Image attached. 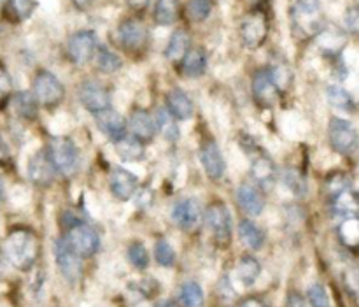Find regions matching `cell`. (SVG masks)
<instances>
[{"mask_svg":"<svg viewBox=\"0 0 359 307\" xmlns=\"http://www.w3.org/2000/svg\"><path fill=\"white\" fill-rule=\"evenodd\" d=\"M189 34L186 30H175L172 34L170 41H168L167 49H165V56H167L170 62H181L184 58V55L189 49Z\"/></svg>","mask_w":359,"mask_h":307,"instance_id":"484cf974","label":"cell"},{"mask_svg":"<svg viewBox=\"0 0 359 307\" xmlns=\"http://www.w3.org/2000/svg\"><path fill=\"white\" fill-rule=\"evenodd\" d=\"M269 18L263 11H252L244 18L241 25V37L248 48L256 49L269 37Z\"/></svg>","mask_w":359,"mask_h":307,"instance_id":"8992f818","label":"cell"},{"mask_svg":"<svg viewBox=\"0 0 359 307\" xmlns=\"http://www.w3.org/2000/svg\"><path fill=\"white\" fill-rule=\"evenodd\" d=\"M238 307H269V306H266L263 301H259V299L249 297V299H244V301L238 304Z\"/></svg>","mask_w":359,"mask_h":307,"instance_id":"bcb514c9","label":"cell"},{"mask_svg":"<svg viewBox=\"0 0 359 307\" xmlns=\"http://www.w3.org/2000/svg\"><path fill=\"white\" fill-rule=\"evenodd\" d=\"M154 259L160 266L163 267H172L175 263V252L170 246V242L160 239V241L154 244Z\"/></svg>","mask_w":359,"mask_h":307,"instance_id":"8d00e7d4","label":"cell"},{"mask_svg":"<svg viewBox=\"0 0 359 307\" xmlns=\"http://www.w3.org/2000/svg\"><path fill=\"white\" fill-rule=\"evenodd\" d=\"M200 162H202V167L205 171V174L209 176L212 181H217L224 176V158L221 153L219 146H217L214 141H205L200 148Z\"/></svg>","mask_w":359,"mask_h":307,"instance_id":"5bb4252c","label":"cell"},{"mask_svg":"<svg viewBox=\"0 0 359 307\" xmlns=\"http://www.w3.org/2000/svg\"><path fill=\"white\" fill-rule=\"evenodd\" d=\"M179 302L182 307H203V290L196 281H186L179 290Z\"/></svg>","mask_w":359,"mask_h":307,"instance_id":"4dcf8cb0","label":"cell"},{"mask_svg":"<svg viewBox=\"0 0 359 307\" xmlns=\"http://www.w3.org/2000/svg\"><path fill=\"white\" fill-rule=\"evenodd\" d=\"M95 49H97V35L91 30L77 32L69 39V44H67L69 58L76 65H84L86 62H90L93 58Z\"/></svg>","mask_w":359,"mask_h":307,"instance_id":"8fae6325","label":"cell"},{"mask_svg":"<svg viewBox=\"0 0 359 307\" xmlns=\"http://www.w3.org/2000/svg\"><path fill=\"white\" fill-rule=\"evenodd\" d=\"M37 104L39 102L35 100V97H32L28 91H20L13 98L14 111H16L18 116L25 119H34L37 116Z\"/></svg>","mask_w":359,"mask_h":307,"instance_id":"1f68e13d","label":"cell"},{"mask_svg":"<svg viewBox=\"0 0 359 307\" xmlns=\"http://www.w3.org/2000/svg\"><path fill=\"white\" fill-rule=\"evenodd\" d=\"M284 179V185L298 197H304L307 193V181L305 178L302 176V172H298L297 169H286L283 174Z\"/></svg>","mask_w":359,"mask_h":307,"instance_id":"e575fe53","label":"cell"},{"mask_svg":"<svg viewBox=\"0 0 359 307\" xmlns=\"http://www.w3.org/2000/svg\"><path fill=\"white\" fill-rule=\"evenodd\" d=\"M48 157L51 160L53 167L63 176H72L77 169L79 155L77 148L69 137H53L48 144Z\"/></svg>","mask_w":359,"mask_h":307,"instance_id":"277c9868","label":"cell"},{"mask_svg":"<svg viewBox=\"0 0 359 307\" xmlns=\"http://www.w3.org/2000/svg\"><path fill=\"white\" fill-rule=\"evenodd\" d=\"M95 62H97V67L105 74L116 72V70L121 69V60L116 53L109 51L107 48H98L97 53H95Z\"/></svg>","mask_w":359,"mask_h":307,"instance_id":"836d02e7","label":"cell"},{"mask_svg":"<svg viewBox=\"0 0 359 307\" xmlns=\"http://www.w3.org/2000/svg\"><path fill=\"white\" fill-rule=\"evenodd\" d=\"M153 307H177V304L174 301H170V299H165V301L156 302Z\"/></svg>","mask_w":359,"mask_h":307,"instance_id":"c3c4849f","label":"cell"},{"mask_svg":"<svg viewBox=\"0 0 359 307\" xmlns=\"http://www.w3.org/2000/svg\"><path fill=\"white\" fill-rule=\"evenodd\" d=\"M74 4H76L77 7H79V9H88V7L91 6V0H74Z\"/></svg>","mask_w":359,"mask_h":307,"instance_id":"681fc988","label":"cell"},{"mask_svg":"<svg viewBox=\"0 0 359 307\" xmlns=\"http://www.w3.org/2000/svg\"><path fill=\"white\" fill-rule=\"evenodd\" d=\"M328 137L333 150H335L337 153L342 155L351 153L358 144L356 129L353 126V123H349L347 119L342 118H333L332 122H330Z\"/></svg>","mask_w":359,"mask_h":307,"instance_id":"ba28073f","label":"cell"},{"mask_svg":"<svg viewBox=\"0 0 359 307\" xmlns=\"http://www.w3.org/2000/svg\"><path fill=\"white\" fill-rule=\"evenodd\" d=\"M147 2H149V0H126V4H128L130 7H133V9H142V7L147 6Z\"/></svg>","mask_w":359,"mask_h":307,"instance_id":"7dc6e473","label":"cell"},{"mask_svg":"<svg viewBox=\"0 0 359 307\" xmlns=\"http://www.w3.org/2000/svg\"><path fill=\"white\" fill-rule=\"evenodd\" d=\"M205 221L217 244L228 246L231 239V218L223 202H212L207 207Z\"/></svg>","mask_w":359,"mask_h":307,"instance_id":"52a82bcc","label":"cell"},{"mask_svg":"<svg viewBox=\"0 0 359 307\" xmlns=\"http://www.w3.org/2000/svg\"><path fill=\"white\" fill-rule=\"evenodd\" d=\"M328 188H330V193H332V197L340 192H346V190H349V179H347L344 174L333 176V178L328 181Z\"/></svg>","mask_w":359,"mask_h":307,"instance_id":"b9f144b4","label":"cell"},{"mask_svg":"<svg viewBox=\"0 0 359 307\" xmlns=\"http://www.w3.org/2000/svg\"><path fill=\"white\" fill-rule=\"evenodd\" d=\"M79 100L93 115L111 107V95L98 81H84L79 86Z\"/></svg>","mask_w":359,"mask_h":307,"instance_id":"7c38bea8","label":"cell"},{"mask_svg":"<svg viewBox=\"0 0 359 307\" xmlns=\"http://www.w3.org/2000/svg\"><path fill=\"white\" fill-rule=\"evenodd\" d=\"M65 241L81 259H90L100 248V237L95 232V228L83 223V221L74 220V218L67 223Z\"/></svg>","mask_w":359,"mask_h":307,"instance_id":"7a4b0ae2","label":"cell"},{"mask_svg":"<svg viewBox=\"0 0 359 307\" xmlns=\"http://www.w3.org/2000/svg\"><path fill=\"white\" fill-rule=\"evenodd\" d=\"M63 95H65L63 84L60 83L55 74L41 70L34 77V97L39 104L46 105V107H55L62 102Z\"/></svg>","mask_w":359,"mask_h":307,"instance_id":"5b68a950","label":"cell"},{"mask_svg":"<svg viewBox=\"0 0 359 307\" xmlns=\"http://www.w3.org/2000/svg\"><path fill=\"white\" fill-rule=\"evenodd\" d=\"M130 130L140 143H149V141H153L154 133H156L154 122L142 109H135L132 112V116H130Z\"/></svg>","mask_w":359,"mask_h":307,"instance_id":"ffe728a7","label":"cell"},{"mask_svg":"<svg viewBox=\"0 0 359 307\" xmlns=\"http://www.w3.org/2000/svg\"><path fill=\"white\" fill-rule=\"evenodd\" d=\"M35 9V0H9V11L16 20H27Z\"/></svg>","mask_w":359,"mask_h":307,"instance_id":"ab89813d","label":"cell"},{"mask_svg":"<svg viewBox=\"0 0 359 307\" xmlns=\"http://www.w3.org/2000/svg\"><path fill=\"white\" fill-rule=\"evenodd\" d=\"M339 239L347 249L358 252L359 249V216H347L342 218L339 228Z\"/></svg>","mask_w":359,"mask_h":307,"instance_id":"d4e9b609","label":"cell"},{"mask_svg":"<svg viewBox=\"0 0 359 307\" xmlns=\"http://www.w3.org/2000/svg\"><path fill=\"white\" fill-rule=\"evenodd\" d=\"M286 307H307V304H305V299L302 297L300 294H297V292H293V294L287 295Z\"/></svg>","mask_w":359,"mask_h":307,"instance_id":"ee69618b","label":"cell"},{"mask_svg":"<svg viewBox=\"0 0 359 307\" xmlns=\"http://www.w3.org/2000/svg\"><path fill=\"white\" fill-rule=\"evenodd\" d=\"M4 200V183H2V179H0V202H2Z\"/></svg>","mask_w":359,"mask_h":307,"instance_id":"f907efd6","label":"cell"},{"mask_svg":"<svg viewBox=\"0 0 359 307\" xmlns=\"http://www.w3.org/2000/svg\"><path fill=\"white\" fill-rule=\"evenodd\" d=\"M128 260L137 269H146L149 266V253L144 248L142 242H132L128 248Z\"/></svg>","mask_w":359,"mask_h":307,"instance_id":"74e56055","label":"cell"},{"mask_svg":"<svg viewBox=\"0 0 359 307\" xmlns=\"http://www.w3.org/2000/svg\"><path fill=\"white\" fill-rule=\"evenodd\" d=\"M346 25L353 34L359 35V6L351 7L346 13Z\"/></svg>","mask_w":359,"mask_h":307,"instance_id":"7bdbcfd3","label":"cell"},{"mask_svg":"<svg viewBox=\"0 0 359 307\" xmlns=\"http://www.w3.org/2000/svg\"><path fill=\"white\" fill-rule=\"evenodd\" d=\"M55 259L58 263V269L62 273V276L65 277L70 283H76L79 281L81 274H83V267H81V256H77L74 253V249L70 248L69 242L65 239H56L55 242Z\"/></svg>","mask_w":359,"mask_h":307,"instance_id":"9c48e42d","label":"cell"},{"mask_svg":"<svg viewBox=\"0 0 359 307\" xmlns=\"http://www.w3.org/2000/svg\"><path fill=\"white\" fill-rule=\"evenodd\" d=\"M210 11H212V2L210 0H189L188 6H186L188 18L191 21H195V23L207 20Z\"/></svg>","mask_w":359,"mask_h":307,"instance_id":"d590c367","label":"cell"},{"mask_svg":"<svg viewBox=\"0 0 359 307\" xmlns=\"http://www.w3.org/2000/svg\"><path fill=\"white\" fill-rule=\"evenodd\" d=\"M238 235H241V241L244 242L245 248L249 249H262L263 242H265V235H263L262 228L256 223L249 220H242L238 225Z\"/></svg>","mask_w":359,"mask_h":307,"instance_id":"83f0119b","label":"cell"},{"mask_svg":"<svg viewBox=\"0 0 359 307\" xmlns=\"http://www.w3.org/2000/svg\"><path fill=\"white\" fill-rule=\"evenodd\" d=\"M156 125H158V129H160V132L163 133L165 139L170 141V143H175V141L179 139V136H181V132H179V126H177V119L172 116V112L168 111V109H165V107L158 109Z\"/></svg>","mask_w":359,"mask_h":307,"instance_id":"f546056e","label":"cell"},{"mask_svg":"<svg viewBox=\"0 0 359 307\" xmlns=\"http://www.w3.org/2000/svg\"><path fill=\"white\" fill-rule=\"evenodd\" d=\"M251 176L259 186L263 188H270L276 181V165L269 157L262 155V157L255 158L251 165Z\"/></svg>","mask_w":359,"mask_h":307,"instance_id":"603a6c76","label":"cell"},{"mask_svg":"<svg viewBox=\"0 0 359 307\" xmlns=\"http://www.w3.org/2000/svg\"><path fill=\"white\" fill-rule=\"evenodd\" d=\"M55 172L56 169L53 167L46 151H39L28 162V178L34 185L49 186L55 179Z\"/></svg>","mask_w":359,"mask_h":307,"instance_id":"e0dca14e","label":"cell"},{"mask_svg":"<svg viewBox=\"0 0 359 307\" xmlns=\"http://www.w3.org/2000/svg\"><path fill=\"white\" fill-rule=\"evenodd\" d=\"M172 218L182 230H196L203 218L202 206L196 199H181L175 202L174 209H172Z\"/></svg>","mask_w":359,"mask_h":307,"instance_id":"4fadbf2b","label":"cell"},{"mask_svg":"<svg viewBox=\"0 0 359 307\" xmlns=\"http://www.w3.org/2000/svg\"><path fill=\"white\" fill-rule=\"evenodd\" d=\"M116 151L125 162H139L144 158V146L139 139H125L116 143Z\"/></svg>","mask_w":359,"mask_h":307,"instance_id":"d6a6232c","label":"cell"},{"mask_svg":"<svg viewBox=\"0 0 359 307\" xmlns=\"http://www.w3.org/2000/svg\"><path fill=\"white\" fill-rule=\"evenodd\" d=\"M307 297H309V302H311L312 307H332L330 306L328 294H326V290L323 285H319V283L312 285L307 292Z\"/></svg>","mask_w":359,"mask_h":307,"instance_id":"60d3db41","label":"cell"},{"mask_svg":"<svg viewBox=\"0 0 359 307\" xmlns=\"http://www.w3.org/2000/svg\"><path fill=\"white\" fill-rule=\"evenodd\" d=\"M326 95H328L330 104L335 105V107H339V109H353V98H351V95L347 93V91L344 90V88L330 86L328 91H326Z\"/></svg>","mask_w":359,"mask_h":307,"instance_id":"f35d334b","label":"cell"},{"mask_svg":"<svg viewBox=\"0 0 359 307\" xmlns=\"http://www.w3.org/2000/svg\"><path fill=\"white\" fill-rule=\"evenodd\" d=\"M294 30L304 37H312L323 30V13L319 0H297L291 13Z\"/></svg>","mask_w":359,"mask_h":307,"instance_id":"3957f363","label":"cell"},{"mask_svg":"<svg viewBox=\"0 0 359 307\" xmlns=\"http://www.w3.org/2000/svg\"><path fill=\"white\" fill-rule=\"evenodd\" d=\"M179 9L181 4L179 0H156L154 6V21L161 27L174 25L179 18Z\"/></svg>","mask_w":359,"mask_h":307,"instance_id":"4316f807","label":"cell"},{"mask_svg":"<svg viewBox=\"0 0 359 307\" xmlns=\"http://www.w3.org/2000/svg\"><path fill=\"white\" fill-rule=\"evenodd\" d=\"M252 95L256 102L263 107H269L277 102L279 97V83L273 77L270 69H259L252 76Z\"/></svg>","mask_w":359,"mask_h":307,"instance_id":"30bf717a","label":"cell"},{"mask_svg":"<svg viewBox=\"0 0 359 307\" xmlns=\"http://www.w3.org/2000/svg\"><path fill=\"white\" fill-rule=\"evenodd\" d=\"M237 280L241 281L244 287H251L255 285V281L258 280L259 274H262V266H259L258 260L255 256H244L241 259L237 266Z\"/></svg>","mask_w":359,"mask_h":307,"instance_id":"f1b7e54d","label":"cell"},{"mask_svg":"<svg viewBox=\"0 0 359 307\" xmlns=\"http://www.w3.org/2000/svg\"><path fill=\"white\" fill-rule=\"evenodd\" d=\"M182 62V74L188 77H200L203 76L207 69V53L202 48L188 49Z\"/></svg>","mask_w":359,"mask_h":307,"instance_id":"cb8c5ba5","label":"cell"},{"mask_svg":"<svg viewBox=\"0 0 359 307\" xmlns=\"http://www.w3.org/2000/svg\"><path fill=\"white\" fill-rule=\"evenodd\" d=\"M97 123L98 129L104 132V136L107 139H111L112 143H118L125 137L126 132V119L123 118L119 112L112 111V109H105V111L98 112L97 115Z\"/></svg>","mask_w":359,"mask_h":307,"instance_id":"ac0fdd59","label":"cell"},{"mask_svg":"<svg viewBox=\"0 0 359 307\" xmlns=\"http://www.w3.org/2000/svg\"><path fill=\"white\" fill-rule=\"evenodd\" d=\"M41 253V242L30 228H14L4 241V255L18 270H28L35 266Z\"/></svg>","mask_w":359,"mask_h":307,"instance_id":"6da1fadb","label":"cell"},{"mask_svg":"<svg viewBox=\"0 0 359 307\" xmlns=\"http://www.w3.org/2000/svg\"><path fill=\"white\" fill-rule=\"evenodd\" d=\"M139 190V179L126 169L114 167L111 172V192L118 200H130Z\"/></svg>","mask_w":359,"mask_h":307,"instance_id":"2e32d148","label":"cell"},{"mask_svg":"<svg viewBox=\"0 0 359 307\" xmlns=\"http://www.w3.org/2000/svg\"><path fill=\"white\" fill-rule=\"evenodd\" d=\"M11 162V151L7 148V144L4 143V139L0 137V165H7Z\"/></svg>","mask_w":359,"mask_h":307,"instance_id":"f6af8a7d","label":"cell"},{"mask_svg":"<svg viewBox=\"0 0 359 307\" xmlns=\"http://www.w3.org/2000/svg\"><path fill=\"white\" fill-rule=\"evenodd\" d=\"M167 109L172 112L175 119H189L193 116V102L186 91L170 90L167 95Z\"/></svg>","mask_w":359,"mask_h":307,"instance_id":"7402d4cb","label":"cell"},{"mask_svg":"<svg viewBox=\"0 0 359 307\" xmlns=\"http://www.w3.org/2000/svg\"><path fill=\"white\" fill-rule=\"evenodd\" d=\"M237 202L241 209L249 216H259L265 207V202L262 199V193L252 185H242L237 190Z\"/></svg>","mask_w":359,"mask_h":307,"instance_id":"d6986e66","label":"cell"},{"mask_svg":"<svg viewBox=\"0 0 359 307\" xmlns=\"http://www.w3.org/2000/svg\"><path fill=\"white\" fill-rule=\"evenodd\" d=\"M332 211L333 216L337 218H347V216H359V195L353 193L351 190L340 192L332 197Z\"/></svg>","mask_w":359,"mask_h":307,"instance_id":"44dd1931","label":"cell"},{"mask_svg":"<svg viewBox=\"0 0 359 307\" xmlns=\"http://www.w3.org/2000/svg\"><path fill=\"white\" fill-rule=\"evenodd\" d=\"M118 41L128 51H139L147 42V30L137 20H125L118 28Z\"/></svg>","mask_w":359,"mask_h":307,"instance_id":"9a60e30c","label":"cell"}]
</instances>
